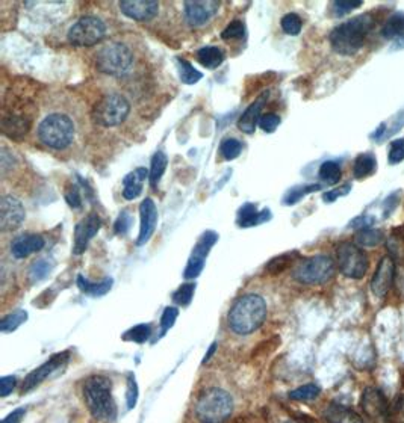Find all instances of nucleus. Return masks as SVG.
<instances>
[{"label":"nucleus","mask_w":404,"mask_h":423,"mask_svg":"<svg viewBox=\"0 0 404 423\" xmlns=\"http://www.w3.org/2000/svg\"><path fill=\"white\" fill-rule=\"evenodd\" d=\"M397 234H398L400 238L404 241V225H403V227H400V229L397 230Z\"/></svg>","instance_id":"bf43d9fd"},{"label":"nucleus","mask_w":404,"mask_h":423,"mask_svg":"<svg viewBox=\"0 0 404 423\" xmlns=\"http://www.w3.org/2000/svg\"><path fill=\"white\" fill-rule=\"evenodd\" d=\"M150 336H152V325L150 323H141V325H136V327L129 330L123 337H125V340L136 341V344H144L145 340L150 339Z\"/></svg>","instance_id":"4c0bfd02"},{"label":"nucleus","mask_w":404,"mask_h":423,"mask_svg":"<svg viewBox=\"0 0 404 423\" xmlns=\"http://www.w3.org/2000/svg\"><path fill=\"white\" fill-rule=\"evenodd\" d=\"M386 423H404V395L398 396L389 406Z\"/></svg>","instance_id":"37998d69"},{"label":"nucleus","mask_w":404,"mask_h":423,"mask_svg":"<svg viewBox=\"0 0 404 423\" xmlns=\"http://www.w3.org/2000/svg\"><path fill=\"white\" fill-rule=\"evenodd\" d=\"M167 165H168V159H167L164 151H156L155 154H153L150 176H149L153 188H156L159 180L163 178L165 169H167Z\"/></svg>","instance_id":"7c9ffc66"},{"label":"nucleus","mask_w":404,"mask_h":423,"mask_svg":"<svg viewBox=\"0 0 404 423\" xmlns=\"http://www.w3.org/2000/svg\"><path fill=\"white\" fill-rule=\"evenodd\" d=\"M324 417L329 423H363L362 417L349 406L332 404L324 411Z\"/></svg>","instance_id":"393cba45"},{"label":"nucleus","mask_w":404,"mask_h":423,"mask_svg":"<svg viewBox=\"0 0 404 423\" xmlns=\"http://www.w3.org/2000/svg\"><path fill=\"white\" fill-rule=\"evenodd\" d=\"M280 26H282V29H284L285 34H288V35H298L302 32L303 21H302L300 17H298L297 14L291 12V14H286L285 17L282 19Z\"/></svg>","instance_id":"a19ab883"},{"label":"nucleus","mask_w":404,"mask_h":423,"mask_svg":"<svg viewBox=\"0 0 404 423\" xmlns=\"http://www.w3.org/2000/svg\"><path fill=\"white\" fill-rule=\"evenodd\" d=\"M335 262L333 258L326 254H318L312 257L302 258L294 270V280L309 286H318V284L327 283L335 275Z\"/></svg>","instance_id":"0eeeda50"},{"label":"nucleus","mask_w":404,"mask_h":423,"mask_svg":"<svg viewBox=\"0 0 404 423\" xmlns=\"http://www.w3.org/2000/svg\"><path fill=\"white\" fill-rule=\"evenodd\" d=\"M15 382H17L15 377H3L2 379H0V396L5 397L10 395L15 387Z\"/></svg>","instance_id":"864d4df0"},{"label":"nucleus","mask_w":404,"mask_h":423,"mask_svg":"<svg viewBox=\"0 0 404 423\" xmlns=\"http://www.w3.org/2000/svg\"><path fill=\"white\" fill-rule=\"evenodd\" d=\"M341 167H339L338 162L327 160L320 168V178L327 185H336L341 180Z\"/></svg>","instance_id":"2f4dec72"},{"label":"nucleus","mask_w":404,"mask_h":423,"mask_svg":"<svg viewBox=\"0 0 404 423\" xmlns=\"http://www.w3.org/2000/svg\"><path fill=\"white\" fill-rule=\"evenodd\" d=\"M215 349H217V344H214V345L211 346V349H209V351H208V355L205 357V360H203V363L209 361V359H211V357L214 355V352H215Z\"/></svg>","instance_id":"13d9d810"},{"label":"nucleus","mask_w":404,"mask_h":423,"mask_svg":"<svg viewBox=\"0 0 404 423\" xmlns=\"http://www.w3.org/2000/svg\"><path fill=\"white\" fill-rule=\"evenodd\" d=\"M232 423H262L259 417L255 416V414H246V416H239L235 420H232Z\"/></svg>","instance_id":"4d7b16f0"},{"label":"nucleus","mask_w":404,"mask_h":423,"mask_svg":"<svg viewBox=\"0 0 404 423\" xmlns=\"http://www.w3.org/2000/svg\"><path fill=\"white\" fill-rule=\"evenodd\" d=\"M385 241V234L382 230H376L371 229V227H363V229H359L354 234V243H356L358 247H377L378 243H382Z\"/></svg>","instance_id":"cd10ccee"},{"label":"nucleus","mask_w":404,"mask_h":423,"mask_svg":"<svg viewBox=\"0 0 404 423\" xmlns=\"http://www.w3.org/2000/svg\"><path fill=\"white\" fill-rule=\"evenodd\" d=\"M140 215H141V229H140V236L136 239V245L141 247L145 242H149L152 238V234L156 230L158 224V210L155 201L152 198H145L141 206H140Z\"/></svg>","instance_id":"6ab92c4d"},{"label":"nucleus","mask_w":404,"mask_h":423,"mask_svg":"<svg viewBox=\"0 0 404 423\" xmlns=\"http://www.w3.org/2000/svg\"><path fill=\"white\" fill-rule=\"evenodd\" d=\"M295 258H297V253H288V254L277 256V257H274V258L270 260L265 270H266V272L273 274V275L280 274V272H284L286 267L293 265Z\"/></svg>","instance_id":"473e14b6"},{"label":"nucleus","mask_w":404,"mask_h":423,"mask_svg":"<svg viewBox=\"0 0 404 423\" xmlns=\"http://www.w3.org/2000/svg\"><path fill=\"white\" fill-rule=\"evenodd\" d=\"M280 124V117L276 113H265L259 120V127L265 133H273Z\"/></svg>","instance_id":"de8ad7c7"},{"label":"nucleus","mask_w":404,"mask_h":423,"mask_svg":"<svg viewBox=\"0 0 404 423\" xmlns=\"http://www.w3.org/2000/svg\"><path fill=\"white\" fill-rule=\"evenodd\" d=\"M397 47H404V38H403V39H400V43L397 44Z\"/></svg>","instance_id":"052dcab7"},{"label":"nucleus","mask_w":404,"mask_h":423,"mask_svg":"<svg viewBox=\"0 0 404 423\" xmlns=\"http://www.w3.org/2000/svg\"><path fill=\"white\" fill-rule=\"evenodd\" d=\"M26 212L21 203L12 195H3L0 200V230L12 232L23 224Z\"/></svg>","instance_id":"ddd939ff"},{"label":"nucleus","mask_w":404,"mask_h":423,"mask_svg":"<svg viewBox=\"0 0 404 423\" xmlns=\"http://www.w3.org/2000/svg\"><path fill=\"white\" fill-rule=\"evenodd\" d=\"M24 413H26V410H24V408L15 410L14 413L10 414V416L5 417L2 423H20L21 419H23V416H24Z\"/></svg>","instance_id":"6e6d98bb"},{"label":"nucleus","mask_w":404,"mask_h":423,"mask_svg":"<svg viewBox=\"0 0 404 423\" xmlns=\"http://www.w3.org/2000/svg\"><path fill=\"white\" fill-rule=\"evenodd\" d=\"M224 58H226L224 52L220 47H215V46L201 47L197 52L199 62L209 70H215L220 67V65L224 62Z\"/></svg>","instance_id":"a878e982"},{"label":"nucleus","mask_w":404,"mask_h":423,"mask_svg":"<svg viewBox=\"0 0 404 423\" xmlns=\"http://www.w3.org/2000/svg\"><path fill=\"white\" fill-rule=\"evenodd\" d=\"M66 200L73 209H79L82 206V198H80V194L76 186H70V188L66 191Z\"/></svg>","instance_id":"3c124183"},{"label":"nucleus","mask_w":404,"mask_h":423,"mask_svg":"<svg viewBox=\"0 0 404 423\" xmlns=\"http://www.w3.org/2000/svg\"><path fill=\"white\" fill-rule=\"evenodd\" d=\"M46 245L44 239L37 233L20 234L11 242V254L15 258H24L42 251Z\"/></svg>","instance_id":"aec40b11"},{"label":"nucleus","mask_w":404,"mask_h":423,"mask_svg":"<svg viewBox=\"0 0 404 423\" xmlns=\"http://www.w3.org/2000/svg\"><path fill=\"white\" fill-rule=\"evenodd\" d=\"M320 395V387L315 384H306L298 387L289 393V397L294 401H312Z\"/></svg>","instance_id":"ea45409f"},{"label":"nucleus","mask_w":404,"mask_h":423,"mask_svg":"<svg viewBox=\"0 0 404 423\" xmlns=\"http://www.w3.org/2000/svg\"><path fill=\"white\" fill-rule=\"evenodd\" d=\"M362 6V0H336L332 5V11L335 12L336 17H341L351 12L353 10H358Z\"/></svg>","instance_id":"49530a36"},{"label":"nucleus","mask_w":404,"mask_h":423,"mask_svg":"<svg viewBox=\"0 0 404 423\" xmlns=\"http://www.w3.org/2000/svg\"><path fill=\"white\" fill-rule=\"evenodd\" d=\"M150 176V169L147 168H138L132 171V173H129L125 178H123V197L126 200H134L138 197V195L143 192V183L145 178Z\"/></svg>","instance_id":"5701e85b"},{"label":"nucleus","mask_w":404,"mask_h":423,"mask_svg":"<svg viewBox=\"0 0 404 423\" xmlns=\"http://www.w3.org/2000/svg\"><path fill=\"white\" fill-rule=\"evenodd\" d=\"M129 390H127V404H129V408H134L135 404H136V397H138V390H136V384H135V379L129 378V384H127Z\"/></svg>","instance_id":"5fc2aeb1"},{"label":"nucleus","mask_w":404,"mask_h":423,"mask_svg":"<svg viewBox=\"0 0 404 423\" xmlns=\"http://www.w3.org/2000/svg\"><path fill=\"white\" fill-rule=\"evenodd\" d=\"M286 423H300V422H286Z\"/></svg>","instance_id":"680f3d73"},{"label":"nucleus","mask_w":404,"mask_h":423,"mask_svg":"<svg viewBox=\"0 0 404 423\" xmlns=\"http://www.w3.org/2000/svg\"><path fill=\"white\" fill-rule=\"evenodd\" d=\"M362 410L374 422H385L389 411V405L386 402L385 395L376 387H368L362 395Z\"/></svg>","instance_id":"4468645a"},{"label":"nucleus","mask_w":404,"mask_h":423,"mask_svg":"<svg viewBox=\"0 0 404 423\" xmlns=\"http://www.w3.org/2000/svg\"><path fill=\"white\" fill-rule=\"evenodd\" d=\"M374 19L371 14L356 15L350 20L339 24L330 32V46L338 55L351 56L358 53L367 41V37L374 28Z\"/></svg>","instance_id":"f03ea898"},{"label":"nucleus","mask_w":404,"mask_h":423,"mask_svg":"<svg viewBox=\"0 0 404 423\" xmlns=\"http://www.w3.org/2000/svg\"><path fill=\"white\" fill-rule=\"evenodd\" d=\"M350 191H351V185H344V186H341V188H338V189H333V191L324 194V197H322V200H324L326 203H332V201H335L339 197H344V195H347Z\"/></svg>","instance_id":"603ef678"},{"label":"nucleus","mask_w":404,"mask_h":423,"mask_svg":"<svg viewBox=\"0 0 404 423\" xmlns=\"http://www.w3.org/2000/svg\"><path fill=\"white\" fill-rule=\"evenodd\" d=\"M38 138L48 149L64 150L75 140V124L64 113H50L39 123Z\"/></svg>","instance_id":"39448f33"},{"label":"nucleus","mask_w":404,"mask_h":423,"mask_svg":"<svg viewBox=\"0 0 404 423\" xmlns=\"http://www.w3.org/2000/svg\"><path fill=\"white\" fill-rule=\"evenodd\" d=\"M131 224H132L131 215H129L127 212H121L118 219L116 221L114 230H116L117 234H126L129 232V229H131Z\"/></svg>","instance_id":"8fccbe9b"},{"label":"nucleus","mask_w":404,"mask_h":423,"mask_svg":"<svg viewBox=\"0 0 404 423\" xmlns=\"http://www.w3.org/2000/svg\"><path fill=\"white\" fill-rule=\"evenodd\" d=\"M177 314H179V312H177L176 307H167L164 313H163V319H160V327H163L164 331L169 330L174 325L176 319H177Z\"/></svg>","instance_id":"09e8293b"},{"label":"nucleus","mask_w":404,"mask_h":423,"mask_svg":"<svg viewBox=\"0 0 404 423\" xmlns=\"http://www.w3.org/2000/svg\"><path fill=\"white\" fill-rule=\"evenodd\" d=\"M77 286L86 295L102 297L104 294H108L109 289L112 288V279H104L100 283H91L84 279V275H77Z\"/></svg>","instance_id":"c756f323"},{"label":"nucleus","mask_w":404,"mask_h":423,"mask_svg":"<svg viewBox=\"0 0 404 423\" xmlns=\"http://www.w3.org/2000/svg\"><path fill=\"white\" fill-rule=\"evenodd\" d=\"M102 219L97 214H90L85 219H82L75 230V247H73V253L82 254L86 250L88 243L100 230Z\"/></svg>","instance_id":"f3484780"},{"label":"nucleus","mask_w":404,"mask_h":423,"mask_svg":"<svg viewBox=\"0 0 404 423\" xmlns=\"http://www.w3.org/2000/svg\"><path fill=\"white\" fill-rule=\"evenodd\" d=\"M177 65H179L181 80L183 84L194 85V84H197L201 77H203V75H201L199 70L194 68L188 61L179 58V59H177Z\"/></svg>","instance_id":"f704fd0d"},{"label":"nucleus","mask_w":404,"mask_h":423,"mask_svg":"<svg viewBox=\"0 0 404 423\" xmlns=\"http://www.w3.org/2000/svg\"><path fill=\"white\" fill-rule=\"evenodd\" d=\"M266 314L268 308L265 299L257 294H247L232 306L228 316L229 328L238 336H248L262 327Z\"/></svg>","instance_id":"f257e3e1"},{"label":"nucleus","mask_w":404,"mask_h":423,"mask_svg":"<svg viewBox=\"0 0 404 423\" xmlns=\"http://www.w3.org/2000/svg\"><path fill=\"white\" fill-rule=\"evenodd\" d=\"M404 160V138L395 140L389 145V151H387V162L389 165H397Z\"/></svg>","instance_id":"c03bdc74"},{"label":"nucleus","mask_w":404,"mask_h":423,"mask_svg":"<svg viewBox=\"0 0 404 423\" xmlns=\"http://www.w3.org/2000/svg\"><path fill=\"white\" fill-rule=\"evenodd\" d=\"M95 65L97 70L108 76H126L134 65V53L126 44L112 41L102 47L97 53Z\"/></svg>","instance_id":"423d86ee"},{"label":"nucleus","mask_w":404,"mask_h":423,"mask_svg":"<svg viewBox=\"0 0 404 423\" xmlns=\"http://www.w3.org/2000/svg\"><path fill=\"white\" fill-rule=\"evenodd\" d=\"M104 34H107V26L104 23L94 15H86V17L79 19L68 30V41L79 47H91L100 43Z\"/></svg>","instance_id":"9d476101"},{"label":"nucleus","mask_w":404,"mask_h":423,"mask_svg":"<svg viewBox=\"0 0 404 423\" xmlns=\"http://www.w3.org/2000/svg\"><path fill=\"white\" fill-rule=\"evenodd\" d=\"M120 10L129 19L149 21L158 15L159 3L155 0H125V2H120Z\"/></svg>","instance_id":"a211bd4d"},{"label":"nucleus","mask_w":404,"mask_h":423,"mask_svg":"<svg viewBox=\"0 0 404 423\" xmlns=\"http://www.w3.org/2000/svg\"><path fill=\"white\" fill-rule=\"evenodd\" d=\"M220 10V2L217 0H188L183 3L185 19L192 28H201Z\"/></svg>","instance_id":"f8f14e48"},{"label":"nucleus","mask_w":404,"mask_h":423,"mask_svg":"<svg viewBox=\"0 0 404 423\" xmlns=\"http://www.w3.org/2000/svg\"><path fill=\"white\" fill-rule=\"evenodd\" d=\"M53 263L48 258H38L29 267V279L32 281H42L52 272Z\"/></svg>","instance_id":"72a5a7b5"},{"label":"nucleus","mask_w":404,"mask_h":423,"mask_svg":"<svg viewBox=\"0 0 404 423\" xmlns=\"http://www.w3.org/2000/svg\"><path fill=\"white\" fill-rule=\"evenodd\" d=\"M68 361V352H59L53 355L50 360L46 361L44 364L39 366L38 369L32 370L29 375L26 377V379H24L23 382V387H21V393H26L29 392V390L35 388L37 386L42 384V382L52 375V373L55 370H58L61 366H64Z\"/></svg>","instance_id":"dca6fc26"},{"label":"nucleus","mask_w":404,"mask_h":423,"mask_svg":"<svg viewBox=\"0 0 404 423\" xmlns=\"http://www.w3.org/2000/svg\"><path fill=\"white\" fill-rule=\"evenodd\" d=\"M232 411V396L218 387L205 390L196 404V416L201 423H224L230 417Z\"/></svg>","instance_id":"20e7f679"},{"label":"nucleus","mask_w":404,"mask_h":423,"mask_svg":"<svg viewBox=\"0 0 404 423\" xmlns=\"http://www.w3.org/2000/svg\"><path fill=\"white\" fill-rule=\"evenodd\" d=\"M2 133L11 140L20 141L23 140L30 129V120L24 115H17V113H6L2 117Z\"/></svg>","instance_id":"412c9836"},{"label":"nucleus","mask_w":404,"mask_h":423,"mask_svg":"<svg viewBox=\"0 0 404 423\" xmlns=\"http://www.w3.org/2000/svg\"><path fill=\"white\" fill-rule=\"evenodd\" d=\"M395 276V263L391 256H385L377 265V270L371 280V289L378 298H385L392 288Z\"/></svg>","instance_id":"2eb2a0df"},{"label":"nucleus","mask_w":404,"mask_h":423,"mask_svg":"<svg viewBox=\"0 0 404 423\" xmlns=\"http://www.w3.org/2000/svg\"><path fill=\"white\" fill-rule=\"evenodd\" d=\"M218 241V236L214 232H206L201 234V238L199 239L197 245L194 247L192 254L188 260L187 270H185V279L187 280H194L197 279L200 272L203 271L205 260L209 254V251L214 247V243Z\"/></svg>","instance_id":"9b49d317"},{"label":"nucleus","mask_w":404,"mask_h":423,"mask_svg":"<svg viewBox=\"0 0 404 423\" xmlns=\"http://www.w3.org/2000/svg\"><path fill=\"white\" fill-rule=\"evenodd\" d=\"M271 218V212L270 210H262L257 212L255 205H247L242 206L238 212V225L239 227H253V225H259L265 221H268Z\"/></svg>","instance_id":"b1692460"},{"label":"nucleus","mask_w":404,"mask_h":423,"mask_svg":"<svg viewBox=\"0 0 404 423\" xmlns=\"http://www.w3.org/2000/svg\"><path fill=\"white\" fill-rule=\"evenodd\" d=\"M129 112H131V104H129L127 99L120 94H109L104 95L94 106L91 117L97 124L104 127H116L125 123Z\"/></svg>","instance_id":"6e6552de"},{"label":"nucleus","mask_w":404,"mask_h":423,"mask_svg":"<svg viewBox=\"0 0 404 423\" xmlns=\"http://www.w3.org/2000/svg\"><path fill=\"white\" fill-rule=\"evenodd\" d=\"M377 168V160L373 153L359 154L353 164V174L356 178H365L371 174H374Z\"/></svg>","instance_id":"bb28decb"},{"label":"nucleus","mask_w":404,"mask_h":423,"mask_svg":"<svg viewBox=\"0 0 404 423\" xmlns=\"http://www.w3.org/2000/svg\"><path fill=\"white\" fill-rule=\"evenodd\" d=\"M246 37V26L241 20H233L228 28L221 32L223 39H242Z\"/></svg>","instance_id":"a18cd8bd"},{"label":"nucleus","mask_w":404,"mask_h":423,"mask_svg":"<svg viewBox=\"0 0 404 423\" xmlns=\"http://www.w3.org/2000/svg\"><path fill=\"white\" fill-rule=\"evenodd\" d=\"M321 185H303V186H295V188L291 189L285 198V205H295L297 201H300L302 198H304L306 195L320 191Z\"/></svg>","instance_id":"e433bc0d"},{"label":"nucleus","mask_w":404,"mask_h":423,"mask_svg":"<svg viewBox=\"0 0 404 423\" xmlns=\"http://www.w3.org/2000/svg\"><path fill=\"white\" fill-rule=\"evenodd\" d=\"M194 290H196V283H185L174 292L173 301L179 306H188L194 297Z\"/></svg>","instance_id":"79ce46f5"},{"label":"nucleus","mask_w":404,"mask_h":423,"mask_svg":"<svg viewBox=\"0 0 404 423\" xmlns=\"http://www.w3.org/2000/svg\"><path fill=\"white\" fill-rule=\"evenodd\" d=\"M382 35L386 39H403L404 38V12H395L386 20L382 29Z\"/></svg>","instance_id":"c85d7f7f"},{"label":"nucleus","mask_w":404,"mask_h":423,"mask_svg":"<svg viewBox=\"0 0 404 423\" xmlns=\"http://www.w3.org/2000/svg\"><path fill=\"white\" fill-rule=\"evenodd\" d=\"M84 397L95 419L112 422L117 416V404L112 396V382L103 375H91L84 382Z\"/></svg>","instance_id":"7ed1b4c3"},{"label":"nucleus","mask_w":404,"mask_h":423,"mask_svg":"<svg viewBox=\"0 0 404 423\" xmlns=\"http://www.w3.org/2000/svg\"><path fill=\"white\" fill-rule=\"evenodd\" d=\"M336 263L339 271L353 280H359L367 274L368 257L354 242H342L336 248Z\"/></svg>","instance_id":"1a4fd4ad"},{"label":"nucleus","mask_w":404,"mask_h":423,"mask_svg":"<svg viewBox=\"0 0 404 423\" xmlns=\"http://www.w3.org/2000/svg\"><path fill=\"white\" fill-rule=\"evenodd\" d=\"M26 319H28V313L23 310H17L11 314H6L2 319V322H0V330H2L3 332L14 331V330H17L23 322H26Z\"/></svg>","instance_id":"c9c22d12"},{"label":"nucleus","mask_w":404,"mask_h":423,"mask_svg":"<svg viewBox=\"0 0 404 423\" xmlns=\"http://www.w3.org/2000/svg\"><path fill=\"white\" fill-rule=\"evenodd\" d=\"M266 97H268V93H264L259 99H257L255 103H252L247 108V111L242 113L239 121H238V127L242 130V132L247 135H253L256 127L259 126V120H261V111L264 108V103L266 100Z\"/></svg>","instance_id":"4be33fe9"},{"label":"nucleus","mask_w":404,"mask_h":423,"mask_svg":"<svg viewBox=\"0 0 404 423\" xmlns=\"http://www.w3.org/2000/svg\"><path fill=\"white\" fill-rule=\"evenodd\" d=\"M241 151H242V144L238 140H235V138H228V140H224L220 145V153L226 160L237 159Z\"/></svg>","instance_id":"58836bf2"}]
</instances>
